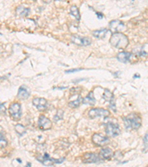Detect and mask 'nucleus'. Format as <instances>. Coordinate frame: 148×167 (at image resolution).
<instances>
[{
	"instance_id": "nucleus-1",
	"label": "nucleus",
	"mask_w": 148,
	"mask_h": 167,
	"mask_svg": "<svg viewBox=\"0 0 148 167\" xmlns=\"http://www.w3.org/2000/svg\"><path fill=\"white\" fill-rule=\"evenodd\" d=\"M110 43L115 48L124 49L129 44V39L122 33H113L110 39Z\"/></svg>"
},
{
	"instance_id": "nucleus-2",
	"label": "nucleus",
	"mask_w": 148,
	"mask_h": 167,
	"mask_svg": "<svg viewBox=\"0 0 148 167\" xmlns=\"http://www.w3.org/2000/svg\"><path fill=\"white\" fill-rule=\"evenodd\" d=\"M124 123L126 129L137 130L141 125V119L139 116L132 114L124 118Z\"/></svg>"
},
{
	"instance_id": "nucleus-3",
	"label": "nucleus",
	"mask_w": 148,
	"mask_h": 167,
	"mask_svg": "<svg viewBox=\"0 0 148 167\" xmlns=\"http://www.w3.org/2000/svg\"><path fill=\"white\" fill-rule=\"evenodd\" d=\"M9 113L13 120H19L22 117V106L18 103H13L9 108Z\"/></svg>"
},
{
	"instance_id": "nucleus-4",
	"label": "nucleus",
	"mask_w": 148,
	"mask_h": 167,
	"mask_svg": "<svg viewBox=\"0 0 148 167\" xmlns=\"http://www.w3.org/2000/svg\"><path fill=\"white\" fill-rule=\"evenodd\" d=\"M110 30L113 33H122L127 30L126 25L120 20H113L109 23Z\"/></svg>"
},
{
	"instance_id": "nucleus-5",
	"label": "nucleus",
	"mask_w": 148,
	"mask_h": 167,
	"mask_svg": "<svg viewBox=\"0 0 148 167\" xmlns=\"http://www.w3.org/2000/svg\"><path fill=\"white\" fill-rule=\"evenodd\" d=\"M109 115H110V111L108 110L101 109V108L92 109L88 112V116L92 119H95L96 117H107Z\"/></svg>"
},
{
	"instance_id": "nucleus-6",
	"label": "nucleus",
	"mask_w": 148,
	"mask_h": 167,
	"mask_svg": "<svg viewBox=\"0 0 148 167\" xmlns=\"http://www.w3.org/2000/svg\"><path fill=\"white\" fill-rule=\"evenodd\" d=\"M105 132L108 135V136L114 137L120 135L121 129L118 124H115L113 123H108L105 126Z\"/></svg>"
},
{
	"instance_id": "nucleus-7",
	"label": "nucleus",
	"mask_w": 148,
	"mask_h": 167,
	"mask_svg": "<svg viewBox=\"0 0 148 167\" xmlns=\"http://www.w3.org/2000/svg\"><path fill=\"white\" fill-rule=\"evenodd\" d=\"M92 140L95 144L99 146H104L110 143V140L108 137L104 136L102 134L96 133L93 135Z\"/></svg>"
},
{
	"instance_id": "nucleus-8",
	"label": "nucleus",
	"mask_w": 148,
	"mask_h": 167,
	"mask_svg": "<svg viewBox=\"0 0 148 167\" xmlns=\"http://www.w3.org/2000/svg\"><path fill=\"white\" fill-rule=\"evenodd\" d=\"M71 40L74 44L80 46H87L92 42V41L88 37H83L79 35H73L71 37Z\"/></svg>"
},
{
	"instance_id": "nucleus-9",
	"label": "nucleus",
	"mask_w": 148,
	"mask_h": 167,
	"mask_svg": "<svg viewBox=\"0 0 148 167\" xmlns=\"http://www.w3.org/2000/svg\"><path fill=\"white\" fill-rule=\"evenodd\" d=\"M38 126L42 131L49 130L52 127V122L48 118H47L45 116L41 115L39 118Z\"/></svg>"
},
{
	"instance_id": "nucleus-10",
	"label": "nucleus",
	"mask_w": 148,
	"mask_h": 167,
	"mask_svg": "<svg viewBox=\"0 0 148 167\" xmlns=\"http://www.w3.org/2000/svg\"><path fill=\"white\" fill-rule=\"evenodd\" d=\"M41 162L43 164L44 166H52L54 164H61L62 162H63V159H60V160H56V159L52 158H50V155L48 154L45 153L44 155L42 158H41L40 159Z\"/></svg>"
},
{
	"instance_id": "nucleus-11",
	"label": "nucleus",
	"mask_w": 148,
	"mask_h": 167,
	"mask_svg": "<svg viewBox=\"0 0 148 167\" xmlns=\"http://www.w3.org/2000/svg\"><path fill=\"white\" fill-rule=\"evenodd\" d=\"M33 105L39 111H44L48 107V101L44 98H35L33 100Z\"/></svg>"
},
{
	"instance_id": "nucleus-12",
	"label": "nucleus",
	"mask_w": 148,
	"mask_h": 167,
	"mask_svg": "<svg viewBox=\"0 0 148 167\" xmlns=\"http://www.w3.org/2000/svg\"><path fill=\"white\" fill-rule=\"evenodd\" d=\"M84 163L86 164H91V163H98L101 160L100 158L98 155L95 153H87L84 155Z\"/></svg>"
},
{
	"instance_id": "nucleus-13",
	"label": "nucleus",
	"mask_w": 148,
	"mask_h": 167,
	"mask_svg": "<svg viewBox=\"0 0 148 167\" xmlns=\"http://www.w3.org/2000/svg\"><path fill=\"white\" fill-rule=\"evenodd\" d=\"M30 95V90L26 86H22L19 88L18 94H17V97L19 99L25 100L28 99Z\"/></svg>"
},
{
	"instance_id": "nucleus-14",
	"label": "nucleus",
	"mask_w": 148,
	"mask_h": 167,
	"mask_svg": "<svg viewBox=\"0 0 148 167\" xmlns=\"http://www.w3.org/2000/svg\"><path fill=\"white\" fill-rule=\"evenodd\" d=\"M82 103L87 105L93 106L96 103V98L94 97L93 91H90L89 94L85 98H82Z\"/></svg>"
},
{
	"instance_id": "nucleus-15",
	"label": "nucleus",
	"mask_w": 148,
	"mask_h": 167,
	"mask_svg": "<svg viewBox=\"0 0 148 167\" xmlns=\"http://www.w3.org/2000/svg\"><path fill=\"white\" fill-rule=\"evenodd\" d=\"M132 54L129 52H120L118 53L116 56L117 57V60L121 62H123V63H126V62H129L130 60V57H131Z\"/></svg>"
},
{
	"instance_id": "nucleus-16",
	"label": "nucleus",
	"mask_w": 148,
	"mask_h": 167,
	"mask_svg": "<svg viewBox=\"0 0 148 167\" xmlns=\"http://www.w3.org/2000/svg\"><path fill=\"white\" fill-rule=\"evenodd\" d=\"M99 156L102 159H104V160H109L113 156V152L110 148L102 149L100 151V153H99Z\"/></svg>"
},
{
	"instance_id": "nucleus-17",
	"label": "nucleus",
	"mask_w": 148,
	"mask_h": 167,
	"mask_svg": "<svg viewBox=\"0 0 148 167\" xmlns=\"http://www.w3.org/2000/svg\"><path fill=\"white\" fill-rule=\"evenodd\" d=\"M108 33V29H101V30H96L92 32L93 36L97 39H104L106 37L107 33Z\"/></svg>"
},
{
	"instance_id": "nucleus-18",
	"label": "nucleus",
	"mask_w": 148,
	"mask_h": 167,
	"mask_svg": "<svg viewBox=\"0 0 148 167\" xmlns=\"http://www.w3.org/2000/svg\"><path fill=\"white\" fill-rule=\"evenodd\" d=\"M29 13H30V9L25 7L24 6H19L16 8V14L19 15V17H28Z\"/></svg>"
},
{
	"instance_id": "nucleus-19",
	"label": "nucleus",
	"mask_w": 148,
	"mask_h": 167,
	"mask_svg": "<svg viewBox=\"0 0 148 167\" xmlns=\"http://www.w3.org/2000/svg\"><path fill=\"white\" fill-rule=\"evenodd\" d=\"M4 129L2 126H0V148H5L7 146V140L5 138Z\"/></svg>"
},
{
	"instance_id": "nucleus-20",
	"label": "nucleus",
	"mask_w": 148,
	"mask_h": 167,
	"mask_svg": "<svg viewBox=\"0 0 148 167\" xmlns=\"http://www.w3.org/2000/svg\"><path fill=\"white\" fill-rule=\"evenodd\" d=\"M70 13L72 16L75 17L76 20H80V13H79V10L76 5H72L71 9H70Z\"/></svg>"
},
{
	"instance_id": "nucleus-21",
	"label": "nucleus",
	"mask_w": 148,
	"mask_h": 167,
	"mask_svg": "<svg viewBox=\"0 0 148 167\" xmlns=\"http://www.w3.org/2000/svg\"><path fill=\"white\" fill-rule=\"evenodd\" d=\"M81 103H82V98H81V96H79L76 100H73V101L68 103V106L72 108V109H74V108L79 107Z\"/></svg>"
},
{
	"instance_id": "nucleus-22",
	"label": "nucleus",
	"mask_w": 148,
	"mask_h": 167,
	"mask_svg": "<svg viewBox=\"0 0 148 167\" xmlns=\"http://www.w3.org/2000/svg\"><path fill=\"white\" fill-rule=\"evenodd\" d=\"M15 131H16V132L18 133L20 136H22V135H24L26 133L27 129H26V127L24 126L23 125L17 124L15 125Z\"/></svg>"
},
{
	"instance_id": "nucleus-23",
	"label": "nucleus",
	"mask_w": 148,
	"mask_h": 167,
	"mask_svg": "<svg viewBox=\"0 0 148 167\" xmlns=\"http://www.w3.org/2000/svg\"><path fill=\"white\" fill-rule=\"evenodd\" d=\"M103 98L108 102H110L111 100L114 99V96L112 92L109 91L108 89L104 90V94H103Z\"/></svg>"
},
{
	"instance_id": "nucleus-24",
	"label": "nucleus",
	"mask_w": 148,
	"mask_h": 167,
	"mask_svg": "<svg viewBox=\"0 0 148 167\" xmlns=\"http://www.w3.org/2000/svg\"><path fill=\"white\" fill-rule=\"evenodd\" d=\"M63 114H64V111H62V110H59L58 111V112L56 113V115L55 117H54V121H58L59 120H62L63 118Z\"/></svg>"
},
{
	"instance_id": "nucleus-25",
	"label": "nucleus",
	"mask_w": 148,
	"mask_h": 167,
	"mask_svg": "<svg viewBox=\"0 0 148 167\" xmlns=\"http://www.w3.org/2000/svg\"><path fill=\"white\" fill-rule=\"evenodd\" d=\"M81 92L80 88H72L71 89V94H77Z\"/></svg>"
},
{
	"instance_id": "nucleus-26",
	"label": "nucleus",
	"mask_w": 148,
	"mask_h": 167,
	"mask_svg": "<svg viewBox=\"0 0 148 167\" xmlns=\"http://www.w3.org/2000/svg\"><path fill=\"white\" fill-rule=\"evenodd\" d=\"M110 103V109L113 110V111H116V103H115V100L114 99L111 100L110 102H109Z\"/></svg>"
},
{
	"instance_id": "nucleus-27",
	"label": "nucleus",
	"mask_w": 148,
	"mask_h": 167,
	"mask_svg": "<svg viewBox=\"0 0 148 167\" xmlns=\"http://www.w3.org/2000/svg\"><path fill=\"white\" fill-rule=\"evenodd\" d=\"M5 112H6V108L5 107V106L3 104L0 103V114L5 115Z\"/></svg>"
},
{
	"instance_id": "nucleus-28",
	"label": "nucleus",
	"mask_w": 148,
	"mask_h": 167,
	"mask_svg": "<svg viewBox=\"0 0 148 167\" xmlns=\"http://www.w3.org/2000/svg\"><path fill=\"white\" fill-rule=\"evenodd\" d=\"M144 146H145V151L147 152V133L146 134V135L144 137Z\"/></svg>"
},
{
	"instance_id": "nucleus-29",
	"label": "nucleus",
	"mask_w": 148,
	"mask_h": 167,
	"mask_svg": "<svg viewBox=\"0 0 148 167\" xmlns=\"http://www.w3.org/2000/svg\"><path fill=\"white\" fill-rule=\"evenodd\" d=\"M81 70H83V68H75V69H71V70H67V71H66L65 73H66V74L74 73V72L80 71H81Z\"/></svg>"
},
{
	"instance_id": "nucleus-30",
	"label": "nucleus",
	"mask_w": 148,
	"mask_h": 167,
	"mask_svg": "<svg viewBox=\"0 0 148 167\" xmlns=\"http://www.w3.org/2000/svg\"><path fill=\"white\" fill-rule=\"evenodd\" d=\"M96 13V15H97V17H98V18L99 19H102L103 18V17H104V16H103V14H102V13H99V12H98V13Z\"/></svg>"
},
{
	"instance_id": "nucleus-31",
	"label": "nucleus",
	"mask_w": 148,
	"mask_h": 167,
	"mask_svg": "<svg viewBox=\"0 0 148 167\" xmlns=\"http://www.w3.org/2000/svg\"><path fill=\"white\" fill-rule=\"evenodd\" d=\"M140 77V75H139V74H135L133 76V78H139Z\"/></svg>"
},
{
	"instance_id": "nucleus-32",
	"label": "nucleus",
	"mask_w": 148,
	"mask_h": 167,
	"mask_svg": "<svg viewBox=\"0 0 148 167\" xmlns=\"http://www.w3.org/2000/svg\"><path fill=\"white\" fill-rule=\"evenodd\" d=\"M86 80V79H79V80H75V81H74V82H79V81H83V80Z\"/></svg>"
},
{
	"instance_id": "nucleus-33",
	"label": "nucleus",
	"mask_w": 148,
	"mask_h": 167,
	"mask_svg": "<svg viewBox=\"0 0 148 167\" xmlns=\"http://www.w3.org/2000/svg\"><path fill=\"white\" fill-rule=\"evenodd\" d=\"M27 166H31V164H30V163H28V164H27Z\"/></svg>"
},
{
	"instance_id": "nucleus-34",
	"label": "nucleus",
	"mask_w": 148,
	"mask_h": 167,
	"mask_svg": "<svg viewBox=\"0 0 148 167\" xmlns=\"http://www.w3.org/2000/svg\"><path fill=\"white\" fill-rule=\"evenodd\" d=\"M17 160H18V162H19V163H22V160H20L19 159H17Z\"/></svg>"
},
{
	"instance_id": "nucleus-35",
	"label": "nucleus",
	"mask_w": 148,
	"mask_h": 167,
	"mask_svg": "<svg viewBox=\"0 0 148 167\" xmlns=\"http://www.w3.org/2000/svg\"><path fill=\"white\" fill-rule=\"evenodd\" d=\"M58 1H65V0H58Z\"/></svg>"
},
{
	"instance_id": "nucleus-36",
	"label": "nucleus",
	"mask_w": 148,
	"mask_h": 167,
	"mask_svg": "<svg viewBox=\"0 0 148 167\" xmlns=\"http://www.w3.org/2000/svg\"><path fill=\"white\" fill-rule=\"evenodd\" d=\"M0 35H1V33H0Z\"/></svg>"
},
{
	"instance_id": "nucleus-37",
	"label": "nucleus",
	"mask_w": 148,
	"mask_h": 167,
	"mask_svg": "<svg viewBox=\"0 0 148 167\" xmlns=\"http://www.w3.org/2000/svg\"><path fill=\"white\" fill-rule=\"evenodd\" d=\"M132 1H134V0H132Z\"/></svg>"
},
{
	"instance_id": "nucleus-38",
	"label": "nucleus",
	"mask_w": 148,
	"mask_h": 167,
	"mask_svg": "<svg viewBox=\"0 0 148 167\" xmlns=\"http://www.w3.org/2000/svg\"><path fill=\"white\" fill-rule=\"evenodd\" d=\"M34 1H36V0H34Z\"/></svg>"
}]
</instances>
